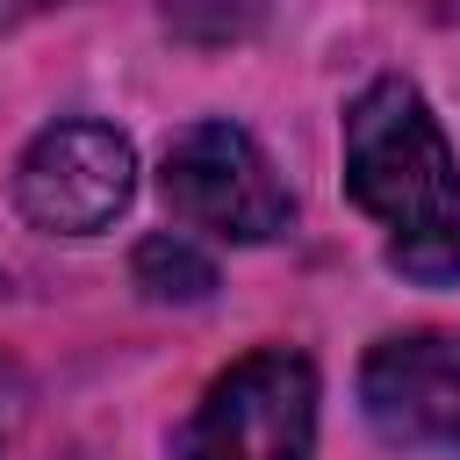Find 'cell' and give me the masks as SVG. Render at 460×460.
I'll return each instance as SVG.
<instances>
[{
  "label": "cell",
  "instance_id": "6da1fadb",
  "mask_svg": "<svg viewBox=\"0 0 460 460\" xmlns=\"http://www.w3.org/2000/svg\"><path fill=\"white\" fill-rule=\"evenodd\" d=\"M345 194L388 230V266L402 280H460V172L410 79H374L345 108Z\"/></svg>",
  "mask_w": 460,
  "mask_h": 460
},
{
  "label": "cell",
  "instance_id": "7a4b0ae2",
  "mask_svg": "<svg viewBox=\"0 0 460 460\" xmlns=\"http://www.w3.org/2000/svg\"><path fill=\"white\" fill-rule=\"evenodd\" d=\"M309 446H316V367L288 345L223 367L180 431V460H309Z\"/></svg>",
  "mask_w": 460,
  "mask_h": 460
},
{
  "label": "cell",
  "instance_id": "3957f363",
  "mask_svg": "<svg viewBox=\"0 0 460 460\" xmlns=\"http://www.w3.org/2000/svg\"><path fill=\"white\" fill-rule=\"evenodd\" d=\"M158 187H165V201H172L180 223L216 230V237H230V244H266V237H280L288 216H295L273 158H266L259 137L237 129V122H187V129L165 144Z\"/></svg>",
  "mask_w": 460,
  "mask_h": 460
},
{
  "label": "cell",
  "instance_id": "277c9868",
  "mask_svg": "<svg viewBox=\"0 0 460 460\" xmlns=\"http://www.w3.org/2000/svg\"><path fill=\"white\" fill-rule=\"evenodd\" d=\"M137 194V151L108 122H50L22 165H14V201L36 230L58 237H93L108 230Z\"/></svg>",
  "mask_w": 460,
  "mask_h": 460
},
{
  "label": "cell",
  "instance_id": "5b68a950",
  "mask_svg": "<svg viewBox=\"0 0 460 460\" xmlns=\"http://www.w3.org/2000/svg\"><path fill=\"white\" fill-rule=\"evenodd\" d=\"M359 410L402 453H460V331L381 338L359 367Z\"/></svg>",
  "mask_w": 460,
  "mask_h": 460
},
{
  "label": "cell",
  "instance_id": "8992f818",
  "mask_svg": "<svg viewBox=\"0 0 460 460\" xmlns=\"http://www.w3.org/2000/svg\"><path fill=\"white\" fill-rule=\"evenodd\" d=\"M129 273H137V288H144L151 302H208V288H216L208 252H194L180 230H151V237L137 244Z\"/></svg>",
  "mask_w": 460,
  "mask_h": 460
},
{
  "label": "cell",
  "instance_id": "52a82bcc",
  "mask_svg": "<svg viewBox=\"0 0 460 460\" xmlns=\"http://www.w3.org/2000/svg\"><path fill=\"white\" fill-rule=\"evenodd\" d=\"M259 14H266V0H165L172 36H187V43H201V50L252 36V29H259Z\"/></svg>",
  "mask_w": 460,
  "mask_h": 460
},
{
  "label": "cell",
  "instance_id": "ba28073f",
  "mask_svg": "<svg viewBox=\"0 0 460 460\" xmlns=\"http://www.w3.org/2000/svg\"><path fill=\"white\" fill-rule=\"evenodd\" d=\"M22 410H29V381H22V367H14V359H0V446L14 438Z\"/></svg>",
  "mask_w": 460,
  "mask_h": 460
}]
</instances>
